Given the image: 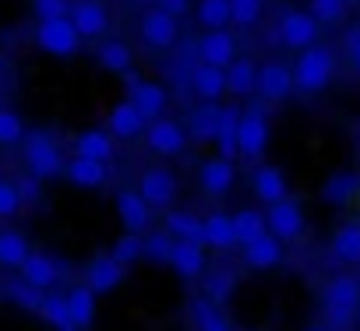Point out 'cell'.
<instances>
[{
    "mask_svg": "<svg viewBox=\"0 0 360 331\" xmlns=\"http://www.w3.org/2000/svg\"><path fill=\"white\" fill-rule=\"evenodd\" d=\"M205 247H212V250H230V247H237L233 215H226V212L205 215Z\"/></svg>",
    "mask_w": 360,
    "mask_h": 331,
    "instance_id": "83f0119b",
    "label": "cell"
},
{
    "mask_svg": "<svg viewBox=\"0 0 360 331\" xmlns=\"http://www.w3.org/2000/svg\"><path fill=\"white\" fill-rule=\"evenodd\" d=\"M195 53L202 64L209 67H230L237 60V39L230 36V29H216V32H205L198 43H195Z\"/></svg>",
    "mask_w": 360,
    "mask_h": 331,
    "instance_id": "9c48e42d",
    "label": "cell"
},
{
    "mask_svg": "<svg viewBox=\"0 0 360 331\" xmlns=\"http://www.w3.org/2000/svg\"><path fill=\"white\" fill-rule=\"evenodd\" d=\"M29 254H32V247H29L25 233H18V229H4V233H0V268L22 271Z\"/></svg>",
    "mask_w": 360,
    "mask_h": 331,
    "instance_id": "f1b7e54d",
    "label": "cell"
},
{
    "mask_svg": "<svg viewBox=\"0 0 360 331\" xmlns=\"http://www.w3.org/2000/svg\"><path fill=\"white\" fill-rule=\"evenodd\" d=\"M64 177H68L75 187L92 191V187H103V184H106L110 170H106V162H96V158H82V155H75V158H68Z\"/></svg>",
    "mask_w": 360,
    "mask_h": 331,
    "instance_id": "cb8c5ba5",
    "label": "cell"
},
{
    "mask_svg": "<svg viewBox=\"0 0 360 331\" xmlns=\"http://www.w3.org/2000/svg\"><path fill=\"white\" fill-rule=\"evenodd\" d=\"M68 310H71V324L85 331L96 320V292L85 282H78L75 289H68Z\"/></svg>",
    "mask_w": 360,
    "mask_h": 331,
    "instance_id": "d6a6232c",
    "label": "cell"
},
{
    "mask_svg": "<svg viewBox=\"0 0 360 331\" xmlns=\"http://www.w3.org/2000/svg\"><path fill=\"white\" fill-rule=\"evenodd\" d=\"M8 299L15 303V306H22V310H32V313H39V306H43V289H36V285H29L25 278H15V282H8Z\"/></svg>",
    "mask_w": 360,
    "mask_h": 331,
    "instance_id": "60d3db41",
    "label": "cell"
},
{
    "mask_svg": "<svg viewBox=\"0 0 360 331\" xmlns=\"http://www.w3.org/2000/svg\"><path fill=\"white\" fill-rule=\"evenodd\" d=\"M346 0H311V15L321 22V25H332V22H342L346 18Z\"/></svg>",
    "mask_w": 360,
    "mask_h": 331,
    "instance_id": "bcb514c9",
    "label": "cell"
},
{
    "mask_svg": "<svg viewBox=\"0 0 360 331\" xmlns=\"http://www.w3.org/2000/svg\"><path fill=\"white\" fill-rule=\"evenodd\" d=\"M25 141V123L15 109H0V148H15Z\"/></svg>",
    "mask_w": 360,
    "mask_h": 331,
    "instance_id": "b9f144b4",
    "label": "cell"
},
{
    "mask_svg": "<svg viewBox=\"0 0 360 331\" xmlns=\"http://www.w3.org/2000/svg\"><path fill=\"white\" fill-rule=\"evenodd\" d=\"M188 85L195 88V95H198L202 102H216V99L226 92V71H223V67L198 64V67H191V78H188Z\"/></svg>",
    "mask_w": 360,
    "mask_h": 331,
    "instance_id": "d4e9b609",
    "label": "cell"
},
{
    "mask_svg": "<svg viewBox=\"0 0 360 331\" xmlns=\"http://www.w3.org/2000/svg\"><path fill=\"white\" fill-rule=\"evenodd\" d=\"M32 11H36L39 22L68 18V15H71V0H32Z\"/></svg>",
    "mask_w": 360,
    "mask_h": 331,
    "instance_id": "c3c4849f",
    "label": "cell"
},
{
    "mask_svg": "<svg viewBox=\"0 0 360 331\" xmlns=\"http://www.w3.org/2000/svg\"><path fill=\"white\" fill-rule=\"evenodd\" d=\"M191 320H195V331H233L230 317L219 310V303H212L209 296L202 299H191Z\"/></svg>",
    "mask_w": 360,
    "mask_h": 331,
    "instance_id": "f546056e",
    "label": "cell"
},
{
    "mask_svg": "<svg viewBox=\"0 0 360 331\" xmlns=\"http://www.w3.org/2000/svg\"><path fill=\"white\" fill-rule=\"evenodd\" d=\"M226 92H233V95H251V92H258V67H255V60L237 57V60L226 67Z\"/></svg>",
    "mask_w": 360,
    "mask_h": 331,
    "instance_id": "e575fe53",
    "label": "cell"
},
{
    "mask_svg": "<svg viewBox=\"0 0 360 331\" xmlns=\"http://www.w3.org/2000/svg\"><path fill=\"white\" fill-rule=\"evenodd\" d=\"M117 215L127 233H148L152 226V205L138 191H120L117 194Z\"/></svg>",
    "mask_w": 360,
    "mask_h": 331,
    "instance_id": "e0dca14e",
    "label": "cell"
},
{
    "mask_svg": "<svg viewBox=\"0 0 360 331\" xmlns=\"http://www.w3.org/2000/svg\"><path fill=\"white\" fill-rule=\"evenodd\" d=\"M233 289H237V271H233V268H216V271L205 275V296H209L212 303L223 306V303L233 296Z\"/></svg>",
    "mask_w": 360,
    "mask_h": 331,
    "instance_id": "ab89813d",
    "label": "cell"
},
{
    "mask_svg": "<svg viewBox=\"0 0 360 331\" xmlns=\"http://www.w3.org/2000/svg\"><path fill=\"white\" fill-rule=\"evenodd\" d=\"M321 22L311 15V11H286L279 22H276V39L290 50H307L318 43V29Z\"/></svg>",
    "mask_w": 360,
    "mask_h": 331,
    "instance_id": "5b68a950",
    "label": "cell"
},
{
    "mask_svg": "<svg viewBox=\"0 0 360 331\" xmlns=\"http://www.w3.org/2000/svg\"><path fill=\"white\" fill-rule=\"evenodd\" d=\"M64 331H82V327H75V324H71V327H64Z\"/></svg>",
    "mask_w": 360,
    "mask_h": 331,
    "instance_id": "11a10c76",
    "label": "cell"
},
{
    "mask_svg": "<svg viewBox=\"0 0 360 331\" xmlns=\"http://www.w3.org/2000/svg\"><path fill=\"white\" fill-rule=\"evenodd\" d=\"M138 4H159V0H138Z\"/></svg>",
    "mask_w": 360,
    "mask_h": 331,
    "instance_id": "db71d44e",
    "label": "cell"
},
{
    "mask_svg": "<svg viewBox=\"0 0 360 331\" xmlns=\"http://www.w3.org/2000/svg\"><path fill=\"white\" fill-rule=\"evenodd\" d=\"M60 275H64V268H60V261H53L50 254H39V250H32V254H29V261L22 264V278H25L29 285H36V289H43V292H50V289H57V282H60Z\"/></svg>",
    "mask_w": 360,
    "mask_h": 331,
    "instance_id": "ac0fdd59",
    "label": "cell"
},
{
    "mask_svg": "<svg viewBox=\"0 0 360 331\" xmlns=\"http://www.w3.org/2000/svg\"><path fill=\"white\" fill-rule=\"evenodd\" d=\"M332 254L346 264L360 261V222H346L335 236H332Z\"/></svg>",
    "mask_w": 360,
    "mask_h": 331,
    "instance_id": "74e56055",
    "label": "cell"
},
{
    "mask_svg": "<svg viewBox=\"0 0 360 331\" xmlns=\"http://www.w3.org/2000/svg\"><path fill=\"white\" fill-rule=\"evenodd\" d=\"M346 4H356V0H346Z\"/></svg>",
    "mask_w": 360,
    "mask_h": 331,
    "instance_id": "680465c9",
    "label": "cell"
},
{
    "mask_svg": "<svg viewBox=\"0 0 360 331\" xmlns=\"http://www.w3.org/2000/svg\"><path fill=\"white\" fill-rule=\"evenodd\" d=\"M251 187H255V198L262 205H276V201L290 198V187H286V177H283L279 166H258L255 177H251Z\"/></svg>",
    "mask_w": 360,
    "mask_h": 331,
    "instance_id": "d6986e66",
    "label": "cell"
},
{
    "mask_svg": "<svg viewBox=\"0 0 360 331\" xmlns=\"http://www.w3.org/2000/svg\"><path fill=\"white\" fill-rule=\"evenodd\" d=\"M356 320H360V313H356Z\"/></svg>",
    "mask_w": 360,
    "mask_h": 331,
    "instance_id": "94428289",
    "label": "cell"
},
{
    "mask_svg": "<svg viewBox=\"0 0 360 331\" xmlns=\"http://www.w3.org/2000/svg\"><path fill=\"white\" fill-rule=\"evenodd\" d=\"M96 60H99V67H103V71H110V74H127V71H131V64H134L131 46H127V43H120V39H103V43H99V50H96Z\"/></svg>",
    "mask_w": 360,
    "mask_h": 331,
    "instance_id": "1f68e13d",
    "label": "cell"
},
{
    "mask_svg": "<svg viewBox=\"0 0 360 331\" xmlns=\"http://www.w3.org/2000/svg\"><path fill=\"white\" fill-rule=\"evenodd\" d=\"M124 282V264L113 254H99L85 264V285L99 296V292H113Z\"/></svg>",
    "mask_w": 360,
    "mask_h": 331,
    "instance_id": "5bb4252c",
    "label": "cell"
},
{
    "mask_svg": "<svg viewBox=\"0 0 360 331\" xmlns=\"http://www.w3.org/2000/svg\"><path fill=\"white\" fill-rule=\"evenodd\" d=\"M233 180H237V170H233V162L223 158V155H212V158H205V162L198 166V184H202V191L212 194V198L226 194V191L233 187Z\"/></svg>",
    "mask_w": 360,
    "mask_h": 331,
    "instance_id": "9a60e30c",
    "label": "cell"
},
{
    "mask_svg": "<svg viewBox=\"0 0 360 331\" xmlns=\"http://www.w3.org/2000/svg\"><path fill=\"white\" fill-rule=\"evenodd\" d=\"M230 8H233V25L251 29V25H258V18L265 11V0H230Z\"/></svg>",
    "mask_w": 360,
    "mask_h": 331,
    "instance_id": "f6af8a7d",
    "label": "cell"
},
{
    "mask_svg": "<svg viewBox=\"0 0 360 331\" xmlns=\"http://www.w3.org/2000/svg\"><path fill=\"white\" fill-rule=\"evenodd\" d=\"M240 113L244 109H237V106H223V120H219V134H216V155H223V158H237L240 155Z\"/></svg>",
    "mask_w": 360,
    "mask_h": 331,
    "instance_id": "603a6c76",
    "label": "cell"
},
{
    "mask_svg": "<svg viewBox=\"0 0 360 331\" xmlns=\"http://www.w3.org/2000/svg\"><path fill=\"white\" fill-rule=\"evenodd\" d=\"M155 8H162L166 15H173V18H180V15H188L191 11V0H159Z\"/></svg>",
    "mask_w": 360,
    "mask_h": 331,
    "instance_id": "816d5d0a",
    "label": "cell"
},
{
    "mask_svg": "<svg viewBox=\"0 0 360 331\" xmlns=\"http://www.w3.org/2000/svg\"><path fill=\"white\" fill-rule=\"evenodd\" d=\"M75 29L82 32V39H103L110 29V11L99 4V0H71V15Z\"/></svg>",
    "mask_w": 360,
    "mask_h": 331,
    "instance_id": "7c38bea8",
    "label": "cell"
},
{
    "mask_svg": "<svg viewBox=\"0 0 360 331\" xmlns=\"http://www.w3.org/2000/svg\"><path fill=\"white\" fill-rule=\"evenodd\" d=\"M332 71H335V53L332 46H307L300 50L297 64H293V85L300 95H318L328 81H332Z\"/></svg>",
    "mask_w": 360,
    "mask_h": 331,
    "instance_id": "6da1fadb",
    "label": "cell"
},
{
    "mask_svg": "<svg viewBox=\"0 0 360 331\" xmlns=\"http://www.w3.org/2000/svg\"><path fill=\"white\" fill-rule=\"evenodd\" d=\"M138 194H141L152 208H166V205H173V198H176V177H173L169 170H162V166H152V170H145L141 180H138Z\"/></svg>",
    "mask_w": 360,
    "mask_h": 331,
    "instance_id": "4fadbf2b",
    "label": "cell"
},
{
    "mask_svg": "<svg viewBox=\"0 0 360 331\" xmlns=\"http://www.w3.org/2000/svg\"><path fill=\"white\" fill-rule=\"evenodd\" d=\"M25 170L36 177V180H53V177H64L68 162L57 148V141L46 134V130H32L25 134Z\"/></svg>",
    "mask_w": 360,
    "mask_h": 331,
    "instance_id": "3957f363",
    "label": "cell"
},
{
    "mask_svg": "<svg viewBox=\"0 0 360 331\" xmlns=\"http://www.w3.org/2000/svg\"><path fill=\"white\" fill-rule=\"evenodd\" d=\"M169 268L180 278H202L205 275V243H188V240H176Z\"/></svg>",
    "mask_w": 360,
    "mask_h": 331,
    "instance_id": "44dd1931",
    "label": "cell"
},
{
    "mask_svg": "<svg viewBox=\"0 0 360 331\" xmlns=\"http://www.w3.org/2000/svg\"><path fill=\"white\" fill-rule=\"evenodd\" d=\"M145 144H148V151H155V155H162V158H173V155H180L188 148V130L180 127L176 120H169V116H159V120H148V127H145Z\"/></svg>",
    "mask_w": 360,
    "mask_h": 331,
    "instance_id": "8992f818",
    "label": "cell"
},
{
    "mask_svg": "<svg viewBox=\"0 0 360 331\" xmlns=\"http://www.w3.org/2000/svg\"><path fill=\"white\" fill-rule=\"evenodd\" d=\"M36 46L50 57H60V60H71L82 46V32L75 29L71 18H50V22H39L36 25Z\"/></svg>",
    "mask_w": 360,
    "mask_h": 331,
    "instance_id": "277c9868",
    "label": "cell"
},
{
    "mask_svg": "<svg viewBox=\"0 0 360 331\" xmlns=\"http://www.w3.org/2000/svg\"><path fill=\"white\" fill-rule=\"evenodd\" d=\"M279 261H283V240H276L272 233H265V236H258L255 243L244 247V264L255 268V271H269Z\"/></svg>",
    "mask_w": 360,
    "mask_h": 331,
    "instance_id": "484cf974",
    "label": "cell"
},
{
    "mask_svg": "<svg viewBox=\"0 0 360 331\" xmlns=\"http://www.w3.org/2000/svg\"><path fill=\"white\" fill-rule=\"evenodd\" d=\"M145 127H148V120L141 116V109L131 102V99H124V102H117L113 109H110V134L113 137H138V134H145Z\"/></svg>",
    "mask_w": 360,
    "mask_h": 331,
    "instance_id": "7402d4cb",
    "label": "cell"
},
{
    "mask_svg": "<svg viewBox=\"0 0 360 331\" xmlns=\"http://www.w3.org/2000/svg\"><path fill=\"white\" fill-rule=\"evenodd\" d=\"M269 148V116L262 106H251L240 113V158L255 162Z\"/></svg>",
    "mask_w": 360,
    "mask_h": 331,
    "instance_id": "52a82bcc",
    "label": "cell"
},
{
    "mask_svg": "<svg viewBox=\"0 0 360 331\" xmlns=\"http://www.w3.org/2000/svg\"><path fill=\"white\" fill-rule=\"evenodd\" d=\"M22 191H18V184H11V180H4L0 184V219H15L18 212H22Z\"/></svg>",
    "mask_w": 360,
    "mask_h": 331,
    "instance_id": "7dc6e473",
    "label": "cell"
},
{
    "mask_svg": "<svg viewBox=\"0 0 360 331\" xmlns=\"http://www.w3.org/2000/svg\"><path fill=\"white\" fill-rule=\"evenodd\" d=\"M0 184H4V173H0Z\"/></svg>",
    "mask_w": 360,
    "mask_h": 331,
    "instance_id": "91938a15",
    "label": "cell"
},
{
    "mask_svg": "<svg viewBox=\"0 0 360 331\" xmlns=\"http://www.w3.org/2000/svg\"><path fill=\"white\" fill-rule=\"evenodd\" d=\"M307 331H328V327H307Z\"/></svg>",
    "mask_w": 360,
    "mask_h": 331,
    "instance_id": "9f6ffc18",
    "label": "cell"
},
{
    "mask_svg": "<svg viewBox=\"0 0 360 331\" xmlns=\"http://www.w3.org/2000/svg\"><path fill=\"white\" fill-rule=\"evenodd\" d=\"M75 155L96 158V162H110L117 155V141H113L110 130H82L75 137Z\"/></svg>",
    "mask_w": 360,
    "mask_h": 331,
    "instance_id": "4316f807",
    "label": "cell"
},
{
    "mask_svg": "<svg viewBox=\"0 0 360 331\" xmlns=\"http://www.w3.org/2000/svg\"><path fill=\"white\" fill-rule=\"evenodd\" d=\"M265 219H269V233H272L276 240H283V243H290V240H297V236L304 233V212H300V205H297L293 198L269 205Z\"/></svg>",
    "mask_w": 360,
    "mask_h": 331,
    "instance_id": "8fae6325",
    "label": "cell"
},
{
    "mask_svg": "<svg viewBox=\"0 0 360 331\" xmlns=\"http://www.w3.org/2000/svg\"><path fill=\"white\" fill-rule=\"evenodd\" d=\"M4 71H8V60H4V53H0V78H4Z\"/></svg>",
    "mask_w": 360,
    "mask_h": 331,
    "instance_id": "f5cc1de1",
    "label": "cell"
},
{
    "mask_svg": "<svg viewBox=\"0 0 360 331\" xmlns=\"http://www.w3.org/2000/svg\"><path fill=\"white\" fill-rule=\"evenodd\" d=\"M138 32H141L145 46H152V50H169V46L176 43V36H180L176 18L166 15L162 8H148V11L141 15V22H138Z\"/></svg>",
    "mask_w": 360,
    "mask_h": 331,
    "instance_id": "ba28073f",
    "label": "cell"
},
{
    "mask_svg": "<svg viewBox=\"0 0 360 331\" xmlns=\"http://www.w3.org/2000/svg\"><path fill=\"white\" fill-rule=\"evenodd\" d=\"M293 92H297V85H293V67H286V64H279V60H269V64L258 67V95H262L265 102H283V99H290Z\"/></svg>",
    "mask_w": 360,
    "mask_h": 331,
    "instance_id": "30bf717a",
    "label": "cell"
},
{
    "mask_svg": "<svg viewBox=\"0 0 360 331\" xmlns=\"http://www.w3.org/2000/svg\"><path fill=\"white\" fill-rule=\"evenodd\" d=\"M321 303H325V313L332 320L335 331L349 327L353 317L360 313V282L353 275H335L328 278L325 292H321Z\"/></svg>",
    "mask_w": 360,
    "mask_h": 331,
    "instance_id": "7a4b0ae2",
    "label": "cell"
},
{
    "mask_svg": "<svg viewBox=\"0 0 360 331\" xmlns=\"http://www.w3.org/2000/svg\"><path fill=\"white\" fill-rule=\"evenodd\" d=\"M219 120H223V106H216V102H202V106H195L191 116H188V137H191L195 144H209V141H216V134H219Z\"/></svg>",
    "mask_w": 360,
    "mask_h": 331,
    "instance_id": "ffe728a7",
    "label": "cell"
},
{
    "mask_svg": "<svg viewBox=\"0 0 360 331\" xmlns=\"http://www.w3.org/2000/svg\"><path fill=\"white\" fill-rule=\"evenodd\" d=\"M346 50H349V57H353V67H356V74H360V25L346 32Z\"/></svg>",
    "mask_w": 360,
    "mask_h": 331,
    "instance_id": "f907efd6",
    "label": "cell"
},
{
    "mask_svg": "<svg viewBox=\"0 0 360 331\" xmlns=\"http://www.w3.org/2000/svg\"><path fill=\"white\" fill-rule=\"evenodd\" d=\"M173 247H176V240H173L166 229H159V233H148V236H145V257H148V261H155V264H169Z\"/></svg>",
    "mask_w": 360,
    "mask_h": 331,
    "instance_id": "7bdbcfd3",
    "label": "cell"
},
{
    "mask_svg": "<svg viewBox=\"0 0 360 331\" xmlns=\"http://www.w3.org/2000/svg\"><path fill=\"white\" fill-rule=\"evenodd\" d=\"M166 233L173 240H188V243H205V219L195 212H169L166 215Z\"/></svg>",
    "mask_w": 360,
    "mask_h": 331,
    "instance_id": "4dcf8cb0",
    "label": "cell"
},
{
    "mask_svg": "<svg viewBox=\"0 0 360 331\" xmlns=\"http://www.w3.org/2000/svg\"><path fill=\"white\" fill-rule=\"evenodd\" d=\"M127 99L141 109L145 120H159L162 109H166V102H169V95H166L162 85H155V81H141V78H131V81H127Z\"/></svg>",
    "mask_w": 360,
    "mask_h": 331,
    "instance_id": "2e32d148",
    "label": "cell"
},
{
    "mask_svg": "<svg viewBox=\"0 0 360 331\" xmlns=\"http://www.w3.org/2000/svg\"><path fill=\"white\" fill-rule=\"evenodd\" d=\"M0 109H4V95H0Z\"/></svg>",
    "mask_w": 360,
    "mask_h": 331,
    "instance_id": "6f0895ef",
    "label": "cell"
},
{
    "mask_svg": "<svg viewBox=\"0 0 360 331\" xmlns=\"http://www.w3.org/2000/svg\"><path fill=\"white\" fill-rule=\"evenodd\" d=\"M110 254L127 268V264H134L138 257H145V236H141V233H124V236L113 243V250H110Z\"/></svg>",
    "mask_w": 360,
    "mask_h": 331,
    "instance_id": "ee69618b",
    "label": "cell"
},
{
    "mask_svg": "<svg viewBox=\"0 0 360 331\" xmlns=\"http://www.w3.org/2000/svg\"><path fill=\"white\" fill-rule=\"evenodd\" d=\"M360 194V177L356 173H332L321 184V201L325 205H349Z\"/></svg>",
    "mask_w": 360,
    "mask_h": 331,
    "instance_id": "836d02e7",
    "label": "cell"
},
{
    "mask_svg": "<svg viewBox=\"0 0 360 331\" xmlns=\"http://www.w3.org/2000/svg\"><path fill=\"white\" fill-rule=\"evenodd\" d=\"M39 184H43V180H36L32 173H29L25 180H18V191H22V201H25V205L39 201Z\"/></svg>",
    "mask_w": 360,
    "mask_h": 331,
    "instance_id": "681fc988",
    "label": "cell"
},
{
    "mask_svg": "<svg viewBox=\"0 0 360 331\" xmlns=\"http://www.w3.org/2000/svg\"><path fill=\"white\" fill-rule=\"evenodd\" d=\"M233 226H237V243H240V247H248V243H255L258 236L269 233V219H265V212H258V208H240V212H233Z\"/></svg>",
    "mask_w": 360,
    "mask_h": 331,
    "instance_id": "d590c367",
    "label": "cell"
},
{
    "mask_svg": "<svg viewBox=\"0 0 360 331\" xmlns=\"http://www.w3.org/2000/svg\"><path fill=\"white\" fill-rule=\"evenodd\" d=\"M195 18H198V25H202V29L216 32V29L233 25V8H230V0H198Z\"/></svg>",
    "mask_w": 360,
    "mask_h": 331,
    "instance_id": "8d00e7d4",
    "label": "cell"
},
{
    "mask_svg": "<svg viewBox=\"0 0 360 331\" xmlns=\"http://www.w3.org/2000/svg\"><path fill=\"white\" fill-rule=\"evenodd\" d=\"M39 317L53 327V331H64L71 327V310H68V292H46L43 296V306H39Z\"/></svg>",
    "mask_w": 360,
    "mask_h": 331,
    "instance_id": "f35d334b",
    "label": "cell"
}]
</instances>
